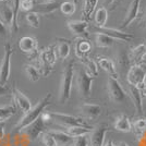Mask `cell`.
<instances>
[{
    "instance_id": "1",
    "label": "cell",
    "mask_w": 146,
    "mask_h": 146,
    "mask_svg": "<svg viewBox=\"0 0 146 146\" xmlns=\"http://www.w3.org/2000/svg\"><path fill=\"white\" fill-rule=\"evenodd\" d=\"M50 99H51V94L48 93V94H47L45 97L42 98L34 107H32L30 111H27L26 113H24L23 118L20 120V122H19L18 124H17V127H15L19 132L23 128H25L26 125H29L30 123L34 122L35 120H37V119L40 117V115H42L44 111H45V109H46V107L50 105Z\"/></svg>"
},
{
    "instance_id": "2",
    "label": "cell",
    "mask_w": 146,
    "mask_h": 146,
    "mask_svg": "<svg viewBox=\"0 0 146 146\" xmlns=\"http://www.w3.org/2000/svg\"><path fill=\"white\" fill-rule=\"evenodd\" d=\"M73 61H70L64 67L62 71L60 81V88H59V102L61 104H66L71 97L72 91L73 76H74V67Z\"/></svg>"
},
{
    "instance_id": "3",
    "label": "cell",
    "mask_w": 146,
    "mask_h": 146,
    "mask_svg": "<svg viewBox=\"0 0 146 146\" xmlns=\"http://www.w3.org/2000/svg\"><path fill=\"white\" fill-rule=\"evenodd\" d=\"M56 61H57V52H56L55 45H50L45 49H43L39 54V64H40L39 72H40V75L48 76L54 69Z\"/></svg>"
},
{
    "instance_id": "4",
    "label": "cell",
    "mask_w": 146,
    "mask_h": 146,
    "mask_svg": "<svg viewBox=\"0 0 146 146\" xmlns=\"http://www.w3.org/2000/svg\"><path fill=\"white\" fill-rule=\"evenodd\" d=\"M94 78L85 71V69H80L76 74V87L80 95L83 98H88L92 94V85Z\"/></svg>"
},
{
    "instance_id": "5",
    "label": "cell",
    "mask_w": 146,
    "mask_h": 146,
    "mask_svg": "<svg viewBox=\"0 0 146 146\" xmlns=\"http://www.w3.org/2000/svg\"><path fill=\"white\" fill-rule=\"evenodd\" d=\"M51 120H54L56 123L60 124L66 128H72V127H87L91 128L84 120L81 118L71 116V115H66V113H60V112H50Z\"/></svg>"
},
{
    "instance_id": "6",
    "label": "cell",
    "mask_w": 146,
    "mask_h": 146,
    "mask_svg": "<svg viewBox=\"0 0 146 146\" xmlns=\"http://www.w3.org/2000/svg\"><path fill=\"white\" fill-rule=\"evenodd\" d=\"M13 49L11 45L7 43L5 45V54L0 63V85H6L10 79V68H11V57Z\"/></svg>"
},
{
    "instance_id": "7",
    "label": "cell",
    "mask_w": 146,
    "mask_h": 146,
    "mask_svg": "<svg viewBox=\"0 0 146 146\" xmlns=\"http://www.w3.org/2000/svg\"><path fill=\"white\" fill-rule=\"evenodd\" d=\"M107 88H108V93H109L110 98H111V100L113 103L120 104L125 100L127 93L124 92L123 87L119 83L118 80L109 78L108 81H107Z\"/></svg>"
},
{
    "instance_id": "8",
    "label": "cell",
    "mask_w": 146,
    "mask_h": 146,
    "mask_svg": "<svg viewBox=\"0 0 146 146\" xmlns=\"http://www.w3.org/2000/svg\"><path fill=\"white\" fill-rule=\"evenodd\" d=\"M45 129H46V123L40 118H38L37 120H35L34 122H32L29 125H26L25 128L22 129L20 132H22L29 140L33 142L43 132H45Z\"/></svg>"
},
{
    "instance_id": "9",
    "label": "cell",
    "mask_w": 146,
    "mask_h": 146,
    "mask_svg": "<svg viewBox=\"0 0 146 146\" xmlns=\"http://www.w3.org/2000/svg\"><path fill=\"white\" fill-rule=\"evenodd\" d=\"M146 74V67L141 64H134L131 66L127 74V81L130 85L137 86L141 85L144 81Z\"/></svg>"
},
{
    "instance_id": "10",
    "label": "cell",
    "mask_w": 146,
    "mask_h": 146,
    "mask_svg": "<svg viewBox=\"0 0 146 146\" xmlns=\"http://www.w3.org/2000/svg\"><path fill=\"white\" fill-rule=\"evenodd\" d=\"M140 3H141V0H132L131 1L128 11H127V14H125V19L123 20V22L121 23V26H120L121 30L128 27L129 25L137 18L139 12H140Z\"/></svg>"
},
{
    "instance_id": "11",
    "label": "cell",
    "mask_w": 146,
    "mask_h": 146,
    "mask_svg": "<svg viewBox=\"0 0 146 146\" xmlns=\"http://www.w3.org/2000/svg\"><path fill=\"white\" fill-rule=\"evenodd\" d=\"M12 95L15 106H18V108L21 111H23L24 113H26L27 111H30L32 108V103L29 98L25 96L24 94L21 91H19L17 87H13L12 90Z\"/></svg>"
},
{
    "instance_id": "12",
    "label": "cell",
    "mask_w": 146,
    "mask_h": 146,
    "mask_svg": "<svg viewBox=\"0 0 146 146\" xmlns=\"http://www.w3.org/2000/svg\"><path fill=\"white\" fill-rule=\"evenodd\" d=\"M68 29L70 32L76 35L79 37H87V27H88V23L84 21V20H76V21H69L67 23Z\"/></svg>"
},
{
    "instance_id": "13",
    "label": "cell",
    "mask_w": 146,
    "mask_h": 146,
    "mask_svg": "<svg viewBox=\"0 0 146 146\" xmlns=\"http://www.w3.org/2000/svg\"><path fill=\"white\" fill-rule=\"evenodd\" d=\"M98 33H103L107 36L113 38L115 40H122V42H129L131 39H133V35L125 33V32H122L121 30H116V29H107L106 26L102 27L97 31Z\"/></svg>"
},
{
    "instance_id": "14",
    "label": "cell",
    "mask_w": 146,
    "mask_h": 146,
    "mask_svg": "<svg viewBox=\"0 0 146 146\" xmlns=\"http://www.w3.org/2000/svg\"><path fill=\"white\" fill-rule=\"evenodd\" d=\"M129 57V61L130 63L134 64H141L142 61H144V58L146 57V43L140 44L136 47H133L130 51Z\"/></svg>"
},
{
    "instance_id": "15",
    "label": "cell",
    "mask_w": 146,
    "mask_h": 146,
    "mask_svg": "<svg viewBox=\"0 0 146 146\" xmlns=\"http://www.w3.org/2000/svg\"><path fill=\"white\" fill-rule=\"evenodd\" d=\"M107 132V127L105 124H100L95 128L91 133L90 143L92 146H103L105 143V136Z\"/></svg>"
},
{
    "instance_id": "16",
    "label": "cell",
    "mask_w": 146,
    "mask_h": 146,
    "mask_svg": "<svg viewBox=\"0 0 146 146\" xmlns=\"http://www.w3.org/2000/svg\"><path fill=\"white\" fill-rule=\"evenodd\" d=\"M37 40L32 36H24L19 40V48L24 54H34L37 50Z\"/></svg>"
},
{
    "instance_id": "17",
    "label": "cell",
    "mask_w": 146,
    "mask_h": 146,
    "mask_svg": "<svg viewBox=\"0 0 146 146\" xmlns=\"http://www.w3.org/2000/svg\"><path fill=\"white\" fill-rule=\"evenodd\" d=\"M80 109L82 115L90 120H95L102 115V107L96 104H84Z\"/></svg>"
},
{
    "instance_id": "18",
    "label": "cell",
    "mask_w": 146,
    "mask_h": 146,
    "mask_svg": "<svg viewBox=\"0 0 146 146\" xmlns=\"http://www.w3.org/2000/svg\"><path fill=\"white\" fill-rule=\"evenodd\" d=\"M98 67H100V69H103L105 72L108 73L109 78L118 80L119 74H118V71H117L116 64L112 60H110L108 58H100L98 60Z\"/></svg>"
},
{
    "instance_id": "19",
    "label": "cell",
    "mask_w": 146,
    "mask_h": 146,
    "mask_svg": "<svg viewBox=\"0 0 146 146\" xmlns=\"http://www.w3.org/2000/svg\"><path fill=\"white\" fill-rule=\"evenodd\" d=\"M92 49V46L88 40H86L83 37H79L76 38L75 44H74V50H75V55L78 58H82L85 57Z\"/></svg>"
},
{
    "instance_id": "20",
    "label": "cell",
    "mask_w": 146,
    "mask_h": 146,
    "mask_svg": "<svg viewBox=\"0 0 146 146\" xmlns=\"http://www.w3.org/2000/svg\"><path fill=\"white\" fill-rule=\"evenodd\" d=\"M48 133L55 139L58 146H70L73 143V137L70 136L67 132L62 131H57V130H50Z\"/></svg>"
},
{
    "instance_id": "21",
    "label": "cell",
    "mask_w": 146,
    "mask_h": 146,
    "mask_svg": "<svg viewBox=\"0 0 146 146\" xmlns=\"http://www.w3.org/2000/svg\"><path fill=\"white\" fill-rule=\"evenodd\" d=\"M129 96L131 98L132 103L134 105V108L136 109V111L139 113H142L143 111V98H142V95H141L140 90L136 87V86L130 85L129 86Z\"/></svg>"
},
{
    "instance_id": "22",
    "label": "cell",
    "mask_w": 146,
    "mask_h": 146,
    "mask_svg": "<svg viewBox=\"0 0 146 146\" xmlns=\"http://www.w3.org/2000/svg\"><path fill=\"white\" fill-rule=\"evenodd\" d=\"M115 129L118 130V131H120V132H124V133L131 132V130H132V123L130 121L129 117L127 115H124V113H120L116 118Z\"/></svg>"
},
{
    "instance_id": "23",
    "label": "cell",
    "mask_w": 146,
    "mask_h": 146,
    "mask_svg": "<svg viewBox=\"0 0 146 146\" xmlns=\"http://www.w3.org/2000/svg\"><path fill=\"white\" fill-rule=\"evenodd\" d=\"M60 7V3L58 2H45L42 5H36L33 8V12L37 13V14H44V15H47L50 13L55 12L56 10Z\"/></svg>"
},
{
    "instance_id": "24",
    "label": "cell",
    "mask_w": 146,
    "mask_h": 146,
    "mask_svg": "<svg viewBox=\"0 0 146 146\" xmlns=\"http://www.w3.org/2000/svg\"><path fill=\"white\" fill-rule=\"evenodd\" d=\"M70 51H71V45H70V43L68 40H66V39H59L57 48H56L57 57H59L61 60H66L68 57L70 56Z\"/></svg>"
},
{
    "instance_id": "25",
    "label": "cell",
    "mask_w": 146,
    "mask_h": 146,
    "mask_svg": "<svg viewBox=\"0 0 146 146\" xmlns=\"http://www.w3.org/2000/svg\"><path fill=\"white\" fill-rule=\"evenodd\" d=\"M80 60L81 62L83 63V66L85 67V71L90 75H92L93 78H95V76H97L98 75V71H99V68H98V64L95 62L94 60H92L91 58H88V57H82V58H80Z\"/></svg>"
},
{
    "instance_id": "26",
    "label": "cell",
    "mask_w": 146,
    "mask_h": 146,
    "mask_svg": "<svg viewBox=\"0 0 146 146\" xmlns=\"http://www.w3.org/2000/svg\"><path fill=\"white\" fill-rule=\"evenodd\" d=\"M0 20L7 27H12L13 24V12L11 7L3 6L0 9Z\"/></svg>"
},
{
    "instance_id": "27",
    "label": "cell",
    "mask_w": 146,
    "mask_h": 146,
    "mask_svg": "<svg viewBox=\"0 0 146 146\" xmlns=\"http://www.w3.org/2000/svg\"><path fill=\"white\" fill-rule=\"evenodd\" d=\"M98 0H84V5H83V17L84 21H90L91 17L95 11L96 7H97Z\"/></svg>"
},
{
    "instance_id": "28",
    "label": "cell",
    "mask_w": 146,
    "mask_h": 146,
    "mask_svg": "<svg viewBox=\"0 0 146 146\" xmlns=\"http://www.w3.org/2000/svg\"><path fill=\"white\" fill-rule=\"evenodd\" d=\"M95 43L97 47H102V48H110L113 43H115V39L111 38V37L105 35L103 33H96L95 35Z\"/></svg>"
},
{
    "instance_id": "29",
    "label": "cell",
    "mask_w": 146,
    "mask_h": 146,
    "mask_svg": "<svg viewBox=\"0 0 146 146\" xmlns=\"http://www.w3.org/2000/svg\"><path fill=\"white\" fill-rule=\"evenodd\" d=\"M107 20H108V11L105 7H100L98 8L95 12V23L97 25L99 29L105 27L106 23H107Z\"/></svg>"
},
{
    "instance_id": "30",
    "label": "cell",
    "mask_w": 146,
    "mask_h": 146,
    "mask_svg": "<svg viewBox=\"0 0 146 146\" xmlns=\"http://www.w3.org/2000/svg\"><path fill=\"white\" fill-rule=\"evenodd\" d=\"M15 113H17V107H15V105H8V106L0 107V123L1 122H5L8 119H10Z\"/></svg>"
},
{
    "instance_id": "31",
    "label": "cell",
    "mask_w": 146,
    "mask_h": 146,
    "mask_svg": "<svg viewBox=\"0 0 146 146\" xmlns=\"http://www.w3.org/2000/svg\"><path fill=\"white\" fill-rule=\"evenodd\" d=\"M92 128H87V127H72V128H68L67 133L74 137H79L82 135H87L88 133H91Z\"/></svg>"
},
{
    "instance_id": "32",
    "label": "cell",
    "mask_w": 146,
    "mask_h": 146,
    "mask_svg": "<svg viewBox=\"0 0 146 146\" xmlns=\"http://www.w3.org/2000/svg\"><path fill=\"white\" fill-rule=\"evenodd\" d=\"M132 129L134 130V132L136 135L142 136L144 133H146V118H139L136 121L132 124Z\"/></svg>"
},
{
    "instance_id": "33",
    "label": "cell",
    "mask_w": 146,
    "mask_h": 146,
    "mask_svg": "<svg viewBox=\"0 0 146 146\" xmlns=\"http://www.w3.org/2000/svg\"><path fill=\"white\" fill-rule=\"evenodd\" d=\"M59 9H60V11L62 14H64V15H67V17H71V15H73L74 12H75L76 6H75V3L72 2V1H64V2L60 3Z\"/></svg>"
},
{
    "instance_id": "34",
    "label": "cell",
    "mask_w": 146,
    "mask_h": 146,
    "mask_svg": "<svg viewBox=\"0 0 146 146\" xmlns=\"http://www.w3.org/2000/svg\"><path fill=\"white\" fill-rule=\"evenodd\" d=\"M25 73H26L27 78L30 79V81H32V82H37L38 80L40 79V72L34 66H31V64L25 66Z\"/></svg>"
},
{
    "instance_id": "35",
    "label": "cell",
    "mask_w": 146,
    "mask_h": 146,
    "mask_svg": "<svg viewBox=\"0 0 146 146\" xmlns=\"http://www.w3.org/2000/svg\"><path fill=\"white\" fill-rule=\"evenodd\" d=\"M26 22H27V24L30 25L31 27H33V29H38L39 27V24H40V19H39V14H37V13L33 12V11H31L26 14Z\"/></svg>"
},
{
    "instance_id": "36",
    "label": "cell",
    "mask_w": 146,
    "mask_h": 146,
    "mask_svg": "<svg viewBox=\"0 0 146 146\" xmlns=\"http://www.w3.org/2000/svg\"><path fill=\"white\" fill-rule=\"evenodd\" d=\"M12 12H13V24L11 30L12 32H17L19 30V25H18V13H19V9H20V0H13L12 2Z\"/></svg>"
},
{
    "instance_id": "37",
    "label": "cell",
    "mask_w": 146,
    "mask_h": 146,
    "mask_svg": "<svg viewBox=\"0 0 146 146\" xmlns=\"http://www.w3.org/2000/svg\"><path fill=\"white\" fill-rule=\"evenodd\" d=\"M40 137H42V142H43V144L45 146H58L55 139L48 133V131L43 132L40 134Z\"/></svg>"
},
{
    "instance_id": "38",
    "label": "cell",
    "mask_w": 146,
    "mask_h": 146,
    "mask_svg": "<svg viewBox=\"0 0 146 146\" xmlns=\"http://www.w3.org/2000/svg\"><path fill=\"white\" fill-rule=\"evenodd\" d=\"M88 144H90L88 136L87 135H82V136L73 139L72 146H88Z\"/></svg>"
},
{
    "instance_id": "39",
    "label": "cell",
    "mask_w": 146,
    "mask_h": 146,
    "mask_svg": "<svg viewBox=\"0 0 146 146\" xmlns=\"http://www.w3.org/2000/svg\"><path fill=\"white\" fill-rule=\"evenodd\" d=\"M34 1H29V0H20V8L23 11H29L31 12L34 8Z\"/></svg>"
},
{
    "instance_id": "40",
    "label": "cell",
    "mask_w": 146,
    "mask_h": 146,
    "mask_svg": "<svg viewBox=\"0 0 146 146\" xmlns=\"http://www.w3.org/2000/svg\"><path fill=\"white\" fill-rule=\"evenodd\" d=\"M118 58H119L118 60H119V63H120V66H121V67H125V66H129V64H130L129 57H128L127 54H124V52H120Z\"/></svg>"
},
{
    "instance_id": "41",
    "label": "cell",
    "mask_w": 146,
    "mask_h": 146,
    "mask_svg": "<svg viewBox=\"0 0 146 146\" xmlns=\"http://www.w3.org/2000/svg\"><path fill=\"white\" fill-rule=\"evenodd\" d=\"M8 36V27L0 20V38H6Z\"/></svg>"
},
{
    "instance_id": "42",
    "label": "cell",
    "mask_w": 146,
    "mask_h": 146,
    "mask_svg": "<svg viewBox=\"0 0 146 146\" xmlns=\"http://www.w3.org/2000/svg\"><path fill=\"white\" fill-rule=\"evenodd\" d=\"M42 120H43L45 123L46 122H49L50 120H51V116H50V112H47V111H44L43 113L40 115V117H39Z\"/></svg>"
},
{
    "instance_id": "43",
    "label": "cell",
    "mask_w": 146,
    "mask_h": 146,
    "mask_svg": "<svg viewBox=\"0 0 146 146\" xmlns=\"http://www.w3.org/2000/svg\"><path fill=\"white\" fill-rule=\"evenodd\" d=\"M10 93V90L6 85H0V97H3Z\"/></svg>"
},
{
    "instance_id": "44",
    "label": "cell",
    "mask_w": 146,
    "mask_h": 146,
    "mask_svg": "<svg viewBox=\"0 0 146 146\" xmlns=\"http://www.w3.org/2000/svg\"><path fill=\"white\" fill-rule=\"evenodd\" d=\"M5 133H6V131H5V122H1L0 123V140L3 139Z\"/></svg>"
},
{
    "instance_id": "45",
    "label": "cell",
    "mask_w": 146,
    "mask_h": 146,
    "mask_svg": "<svg viewBox=\"0 0 146 146\" xmlns=\"http://www.w3.org/2000/svg\"><path fill=\"white\" fill-rule=\"evenodd\" d=\"M140 146H146V133H144L142 136H141Z\"/></svg>"
},
{
    "instance_id": "46",
    "label": "cell",
    "mask_w": 146,
    "mask_h": 146,
    "mask_svg": "<svg viewBox=\"0 0 146 146\" xmlns=\"http://www.w3.org/2000/svg\"><path fill=\"white\" fill-rule=\"evenodd\" d=\"M140 92H141V95H142V98H146V86L140 88Z\"/></svg>"
},
{
    "instance_id": "47",
    "label": "cell",
    "mask_w": 146,
    "mask_h": 146,
    "mask_svg": "<svg viewBox=\"0 0 146 146\" xmlns=\"http://www.w3.org/2000/svg\"><path fill=\"white\" fill-rule=\"evenodd\" d=\"M115 2V0H104V6H110Z\"/></svg>"
},
{
    "instance_id": "48",
    "label": "cell",
    "mask_w": 146,
    "mask_h": 146,
    "mask_svg": "<svg viewBox=\"0 0 146 146\" xmlns=\"http://www.w3.org/2000/svg\"><path fill=\"white\" fill-rule=\"evenodd\" d=\"M103 146H115V145H113L112 141H111V140H108L107 142H105V143H104Z\"/></svg>"
},
{
    "instance_id": "49",
    "label": "cell",
    "mask_w": 146,
    "mask_h": 146,
    "mask_svg": "<svg viewBox=\"0 0 146 146\" xmlns=\"http://www.w3.org/2000/svg\"><path fill=\"white\" fill-rule=\"evenodd\" d=\"M117 146H129V144L128 143H125V142H120Z\"/></svg>"
},
{
    "instance_id": "50",
    "label": "cell",
    "mask_w": 146,
    "mask_h": 146,
    "mask_svg": "<svg viewBox=\"0 0 146 146\" xmlns=\"http://www.w3.org/2000/svg\"><path fill=\"white\" fill-rule=\"evenodd\" d=\"M143 84H144V86H146V74H145V78H144V81H143Z\"/></svg>"
},
{
    "instance_id": "51",
    "label": "cell",
    "mask_w": 146,
    "mask_h": 146,
    "mask_svg": "<svg viewBox=\"0 0 146 146\" xmlns=\"http://www.w3.org/2000/svg\"><path fill=\"white\" fill-rule=\"evenodd\" d=\"M45 2H54V0H44Z\"/></svg>"
},
{
    "instance_id": "52",
    "label": "cell",
    "mask_w": 146,
    "mask_h": 146,
    "mask_svg": "<svg viewBox=\"0 0 146 146\" xmlns=\"http://www.w3.org/2000/svg\"><path fill=\"white\" fill-rule=\"evenodd\" d=\"M0 1H6V0H0Z\"/></svg>"
},
{
    "instance_id": "53",
    "label": "cell",
    "mask_w": 146,
    "mask_h": 146,
    "mask_svg": "<svg viewBox=\"0 0 146 146\" xmlns=\"http://www.w3.org/2000/svg\"><path fill=\"white\" fill-rule=\"evenodd\" d=\"M29 1H34V0H29Z\"/></svg>"
}]
</instances>
